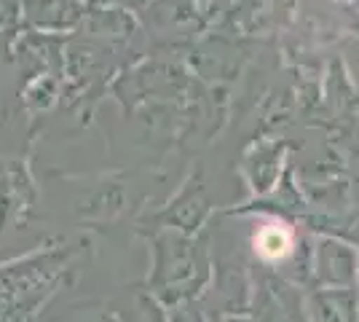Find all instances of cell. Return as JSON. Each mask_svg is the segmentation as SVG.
I'll return each mask as SVG.
<instances>
[{
    "label": "cell",
    "instance_id": "6da1fadb",
    "mask_svg": "<svg viewBox=\"0 0 359 322\" xmlns=\"http://www.w3.org/2000/svg\"><path fill=\"white\" fill-rule=\"evenodd\" d=\"M255 250L260 258L266 261H282L287 253L292 250V234L279 226V223H271V226H263L255 236Z\"/></svg>",
    "mask_w": 359,
    "mask_h": 322
}]
</instances>
